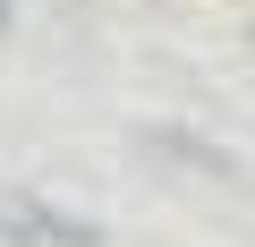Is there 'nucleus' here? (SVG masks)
I'll return each instance as SVG.
<instances>
[{
	"instance_id": "1",
	"label": "nucleus",
	"mask_w": 255,
	"mask_h": 247,
	"mask_svg": "<svg viewBox=\"0 0 255 247\" xmlns=\"http://www.w3.org/2000/svg\"><path fill=\"white\" fill-rule=\"evenodd\" d=\"M0 239H17V247H94V222L26 205V196H0Z\"/></svg>"
},
{
	"instance_id": "2",
	"label": "nucleus",
	"mask_w": 255,
	"mask_h": 247,
	"mask_svg": "<svg viewBox=\"0 0 255 247\" xmlns=\"http://www.w3.org/2000/svg\"><path fill=\"white\" fill-rule=\"evenodd\" d=\"M0 17H9V0H0Z\"/></svg>"
}]
</instances>
